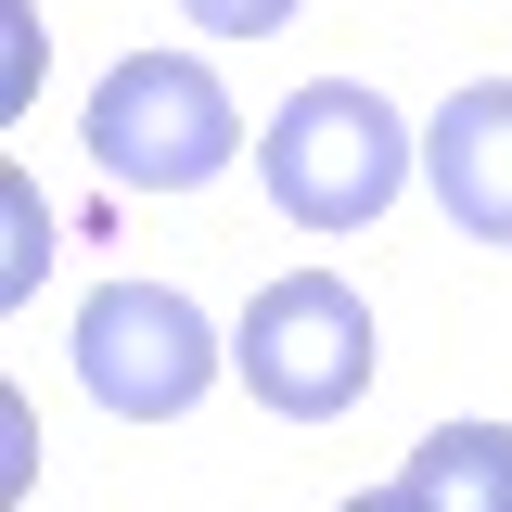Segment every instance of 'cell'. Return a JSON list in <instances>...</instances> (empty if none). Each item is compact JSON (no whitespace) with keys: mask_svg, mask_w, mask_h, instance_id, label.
Segmentation results:
<instances>
[{"mask_svg":"<svg viewBox=\"0 0 512 512\" xmlns=\"http://www.w3.org/2000/svg\"><path fill=\"white\" fill-rule=\"evenodd\" d=\"M256 180L295 231H372L410 180V128L372 77H308L282 116L256 128Z\"/></svg>","mask_w":512,"mask_h":512,"instance_id":"1","label":"cell"},{"mask_svg":"<svg viewBox=\"0 0 512 512\" xmlns=\"http://www.w3.org/2000/svg\"><path fill=\"white\" fill-rule=\"evenodd\" d=\"M231 154H244V116H231V90H218L192 52L103 64V90H90V167H103V180H128V192H205Z\"/></svg>","mask_w":512,"mask_h":512,"instance_id":"2","label":"cell"},{"mask_svg":"<svg viewBox=\"0 0 512 512\" xmlns=\"http://www.w3.org/2000/svg\"><path fill=\"white\" fill-rule=\"evenodd\" d=\"M231 372H244L256 410H282V423L359 410V397H372V308H359V282H333V269L269 282L244 308V333H231Z\"/></svg>","mask_w":512,"mask_h":512,"instance_id":"3","label":"cell"},{"mask_svg":"<svg viewBox=\"0 0 512 512\" xmlns=\"http://www.w3.org/2000/svg\"><path fill=\"white\" fill-rule=\"evenodd\" d=\"M77 384H90L116 423H180L192 397L218 384V333H205V308L167 295V282H116V295L77 308Z\"/></svg>","mask_w":512,"mask_h":512,"instance_id":"4","label":"cell"},{"mask_svg":"<svg viewBox=\"0 0 512 512\" xmlns=\"http://www.w3.org/2000/svg\"><path fill=\"white\" fill-rule=\"evenodd\" d=\"M423 180H436L448 231L512 244V77H474V90L436 103V128H423Z\"/></svg>","mask_w":512,"mask_h":512,"instance_id":"5","label":"cell"},{"mask_svg":"<svg viewBox=\"0 0 512 512\" xmlns=\"http://www.w3.org/2000/svg\"><path fill=\"white\" fill-rule=\"evenodd\" d=\"M397 487L423 512H512V423H436Z\"/></svg>","mask_w":512,"mask_h":512,"instance_id":"6","label":"cell"},{"mask_svg":"<svg viewBox=\"0 0 512 512\" xmlns=\"http://www.w3.org/2000/svg\"><path fill=\"white\" fill-rule=\"evenodd\" d=\"M180 13L205 26V39H282V26H295L308 0H180Z\"/></svg>","mask_w":512,"mask_h":512,"instance_id":"7","label":"cell"},{"mask_svg":"<svg viewBox=\"0 0 512 512\" xmlns=\"http://www.w3.org/2000/svg\"><path fill=\"white\" fill-rule=\"evenodd\" d=\"M346 512H423V500H410V487H359Z\"/></svg>","mask_w":512,"mask_h":512,"instance_id":"8","label":"cell"}]
</instances>
